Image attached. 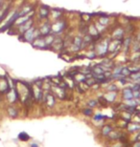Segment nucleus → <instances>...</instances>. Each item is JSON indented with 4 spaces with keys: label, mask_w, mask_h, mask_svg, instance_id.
Returning a JSON list of instances; mask_svg holds the SVG:
<instances>
[{
    "label": "nucleus",
    "mask_w": 140,
    "mask_h": 147,
    "mask_svg": "<svg viewBox=\"0 0 140 147\" xmlns=\"http://www.w3.org/2000/svg\"><path fill=\"white\" fill-rule=\"evenodd\" d=\"M20 40L24 41V42H29V43H32L34 39L36 38L41 36H40V33L38 31V28H36L35 26H32L31 28L28 29L25 33H23L22 34H20Z\"/></svg>",
    "instance_id": "1"
},
{
    "label": "nucleus",
    "mask_w": 140,
    "mask_h": 147,
    "mask_svg": "<svg viewBox=\"0 0 140 147\" xmlns=\"http://www.w3.org/2000/svg\"><path fill=\"white\" fill-rule=\"evenodd\" d=\"M109 39L105 38L102 39L99 42H97L96 45L94 46V51L96 53L97 57H105V55L109 53Z\"/></svg>",
    "instance_id": "2"
},
{
    "label": "nucleus",
    "mask_w": 140,
    "mask_h": 147,
    "mask_svg": "<svg viewBox=\"0 0 140 147\" xmlns=\"http://www.w3.org/2000/svg\"><path fill=\"white\" fill-rule=\"evenodd\" d=\"M64 28H65V21H64V20H61V19H58V20H56L55 23L52 24L51 33L59 34L64 30Z\"/></svg>",
    "instance_id": "3"
},
{
    "label": "nucleus",
    "mask_w": 140,
    "mask_h": 147,
    "mask_svg": "<svg viewBox=\"0 0 140 147\" xmlns=\"http://www.w3.org/2000/svg\"><path fill=\"white\" fill-rule=\"evenodd\" d=\"M31 44H32V46L36 49H40V50L48 49V47H47V45H46L45 40H44L43 36H40L38 38H36Z\"/></svg>",
    "instance_id": "4"
},
{
    "label": "nucleus",
    "mask_w": 140,
    "mask_h": 147,
    "mask_svg": "<svg viewBox=\"0 0 140 147\" xmlns=\"http://www.w3.org/2000/svg\"><path fill=\"white\" fill-rule=\"evenodd\" d=\"M11 90L10 83H9L8 78L5 76H0V92L1 93H8Z\"/></svg>",
    "instance_id": "5"
},
{
    "label": "nucleus",
    "mask_w": 140,
    "mask_h": 147,
    "mask_svg": "<svg viewBox=\"0 0 140 147\" xmlns=\"http://www.w3.org/2000/svg\"><path fill=\"white\" fill-rule=\"evenodd\" d=\"M51 28H52L51 23H49L48 21L43 23V24L38 28V31H40V36H47V34H51V30H52Z\"/></svg>",
    "instance_id": "6"
},
{
    "label": "nucleus",
    "mask_w": 140,
    "mask_h": 147,
    "mask_svg": "<svg viewBox=\"0 0 140 147\" xmlns=\"http://www.w3.org/2000/svg\"><path fill=\"white\" fill-rule=\"evenodd\" d=\"M32 26H34V20L33 18H31L28 21H26L25 23H23L20 26H18V29H17V31H18V34H22L23 33H25L26 31L28 30L32 27Z\"/></svg>",
    "instance_id": "7"
},
{
    "label": "nucleus",
    "mask_w": 140,
    "mask_h": 147,
    "mask_svg": "<svg viewBox=\"0 0 140 147\" xmlns=\"http://www.w3.org/2000/svg\"><path fill=\"white\" fill-rule=\"evenodd\" d=\"M38 16H40V17L41 19L48 18V16H50V9L45 5L40 6V11H38Z\"/></svg>",
    "instance_id": "8"
},
{
    "label": "nucleus",
    "mask_w": 140,
    "mask_h": 147,
    "mask_svg": "<svg viewBox=\"0 0 140 147\" xmlns=\"http://www.w3.org/2000/svg\"><path fill=\"white\" fill-rule=\"evenodd\" d=\"M64 47V41H62L61 38V37H56L54 42H53L51 47H50V49H54L55 51H59V50H61Z\"/></svg>",
    "instance_id": "9"
},
{
    "label": "nucleus",
    "mask_w": 140,
    "mask_h": 147,
    "mask_svg": "<svg viewBox=\"0 0 140 147\" xmlns=\"http://www.w3.org/2000/svg\"><path fill=\"white\" fill-rule=\"evenodd\" d=\"M124 29L121 27H117L115 28L112 32V38L113 39H122L124 36Z\"/></svg>",
    "instance_id": "10"
},
{
    "label": "nucleus",
    "mask_w": 140,
    "mask_h": 147,
    "mask_svg": "<svg viewBox=\"0 0 140 147\" xmlns=\"http://www.w3.org/2000/svg\"><path fill=\"white\" fill-rule=\"evenodd\" d=\"M87 34L90 36L93 37V38L98 37V36H100V34L98 33L96 27H95V24H91V25L88 26V27H87Z\"/></svg>",
    "instance_id": "11"
},
{
    "label": "nucleus",
    "mask_w": 140,
    "mask_h": 147,
    "mask_svg": "<svg viewBox=\"0 0 140 147\" xmlns=\"http://www.w3.org/2000/svg\"><path fill=\"white\" fill-rule=\"evenodd\" d=\"M45 101H46V103H47V105H48L49 107L54 106L55 101H56L55 96L52 95V94H47V95L45 96Z\"/></svg>",
    "instance_id": "12"
},
{
    "label": "nucleus",
    "mask_w": 140,
    "mask_h": 147,
    "mask_svg": "<svg viewBox=\"0 0 140 147\" xmlns=\"http://www.w3.org/2000/svg\"><path fill=\"white\" fill-rule=\"evenodd\" d=\"M123 98L126 99V100L133 98L132 90L130 89V88H125V89L123 90Z\"/></svg>",
    "instance_id": "13"
},
{
    "label": "nucleus",
    "mask_w": 140,
    "mask_h": 147,
    "mask_svg": "<svg viewBox=\"0 0 140 147\" xmlns=\"http://www.w3.org/2000/svg\"><path fill=\"white\" fill-rule=\"evenodd\" d=\"M43 37H44V40H45L46 45H47V47H48V49H49L50 47H51L52 44H53V42H54V40H55L56 36H54V34H47V36H43Z\"/></svg>",
    "instance_id": "14"
},
{
    "label": "nucleus",
    "mask_w": 140,
    "mask_h": 147,
    "mask_svg": "<svg viewBox=\"0 0 140 147\" xmlns=\"http://www.w3.org/2000/svg\"><path fill=\"white\" fill-rule=\"evenodd\" d=\"M50 14H52V16H53V18H54V19L58 20V19H59L61 17L62 13H61V11H59V10L53 9V10L50 11Z\"/></svg>",
    "instance_id": "15"
},
{
    "label": "nucleus",
    "mask_w": 140,
    "mask_h": 147,
    "mask_svg": "<svg viewBox=\"0 0 140 147\" xmlns=\"http://www.w3.org/2000/svg\"><path fill=\"white\" fill-rule=\"evenodd\" d=\"M98 22L101 23L102 25L104 26H108L109 25V16H101L99 17V20H98Z\"/></svg>",
    "instance_id": "16"
},
{
    "label": "nucleus",
    "mask_w": 140,
    "mask_h": 147,
    "mask_svg": "<svg viewBox=\"0 0 140 147\" xmlns=\"http://www.w3.org/2000/svg\"><path fill=\"white\" fill-rule=\"evenodd\" d=\"M115 96H116V92H109V94L105 96V98L107 99V101H111L112 102L113 100L115 99Z\"/></svg>",
    "instance_id": "17"
},
{
    "label": "nucleus",
    "mask_w": 140,
    "mask_h": 147,
    "mask_svg": "<svg viewBox=\"0 0 140 147\" xmlns=\"http://www.w3.org/2000/svg\"><path fill=\"white\" fill-rule=\"evenodd\" d=\"M95 27H96L97 31H98V33H99V34H102L103 32H105V31H106V26L102 25V24H101V23H99V22H96V23H95Z\"/></svg>",
    "instance_id": "18"
},
{
    "label": "nucleus",
    "mask_w": 140,
    "mask_h": 147,
    "mask_svg": "<svg viewBox=\"0 0 140 147\" xmlns=\"http://www.w3.org/2000/svg\"><path fill=\"white\" fill-rule=\"evenodd\" d=\"M96 57H97V55H96V53H95L94 50H92V51H88L87 54L85 55V57L88 58V59H94Z\"/></svg>",
    "instance_id": "19"
},
{
    "label": "nucleus",
    "mask_w": 140,
    "mask_h": 147,
    "mask_svg": "<svg viewBox=\"0 0 140 147\" xmlns=\"http://www.w3.org/2000/svg\"><path fill=\"white\" fill-rule=\"evenodd\" d=\"M8 112H9V115H10L12 117H16L17 116V111L14 109V107H9Z\"/></svg>",
    "instance_id": "20"
},
{
    "label": "nucleus",
    "mask_w": 140,
    "mask_h": 147,
    "mask_svg": "<svg viewBox=\"0 0 140 147\" xmlns=\"http://www.w3.org/2000/svg\"><path fill=\"white\" fill-rule=\"evenodd\" d=\"M81 17H82V21H84V22H88L89 20L91 19V16L87 13H83Z\"/></svg>",
    "instance_id": "21"
},
{
    "label": "nucleus",
    "mask_w": 140,
    "mask_h": 147,
    "mask_svg": "<svg viewBox=\"0 0 140 147\" xmlns=\"http://www.w3.org/2000/svg\"><path fill=\"white\" fill-rule=\"evenodd\" d=\"M18 139L23 140V142H26V140H28L30 138H29V136L26 133H20L19 136H18Z\"/></svg>",
    "instance_id": "22"
},
{
    "label": "nucleus",
    "mask_w": 140,
    "mask_h": 147,
    "mask_svg": "<svg viewBox=\"0 0 140 147\" xmlns=\"http://www.w3.org/2000/svg\"><path fill=\"white\" fill-rule=\"evenodd\" d=\"M111 126H109V125H107L103 128V134L104 135L111 134Z\"/></svg>",
    "instance_id": "23"
},
{
    "label": "nucleus",
    "mask_w": 140,
    "mask_h": 147,
    "mask_svg": "<svg viewBox=\"0 0 140 147\" xmlns=\"http://www.w3.org/2000/svg\"><path fill=\"white\" fill-rule=\"evenodd\" d=\"M108 90H109V92H116V91H117V86L114 84H111L109 86Z\"/></svg>",
    "instance_id": "24"
},
{
    "label": "nucleus",
    "mask_w": 140,
    "mask_h": 147,
    "mask_svg": "<svg viewBox=\"0 0 140 147\" xmlns=\"http://www.w3.org/2000/svg\"><path fill=\"white\" fill-rule=\"evenodd\" d=\"M83 113H84L85 115H86V116H91L92 110L90 109V108H88V109H85L84 111H83Z\"/></svg>",
    "instance_id": "25"
},
{
    "label": "nucleus",
    "mask_w": 140,
    "mask_h": 147,
    "mask_svg": "<svg viewBox=\"0 0 140 147\" xmlns=\"http://www.w3.org/2000/svg\"><path fill=\"white\" fill-rule=\"evenodd\" d=\"M87 105L89 107H95L97 105V101L96 100H90V101H88Z\"/></svg>",
    "instance_id": "26"
},
{
    "label": "nucleus",
    "mask_w": 140,
    "mask_h": 147,
    "mask_svg": "<svg viewBox=\"0 0 140 147\" xmlns=\"http://www.w3.org/2000/svg\"><path fill=\"white\" fill-rule=\"evenodd\" d=\"M136 40L140 41V31H139V33H138V34H137V37H136Z\"/></svg>",
    "instance_id": "27"
},
{
    "label": "nucleus",
    "mask_w": 140,
    "mask_h": 147,
    "mask_svg": "<svg viewBox=\"0 0 140 147\" xmlns=\"http://www.w3.org/2000/svg\"><path fill=\"white\" fill-rule=\"evenodd\" d=\"M31 147H38V146L37 144H32V145H31Z\"/></svg>",
    "instance_id": "28"
},
{
    "label": "nucleus",
    "mask_w": 140,
    "mask_h": 147,
    "mask_svg": "<svg viewBox=\"0 0 140 147\" xmlns=\"http://www.w3.org/2000/svg\"><path fill=\"white\" fill-rule=\"evenodd\" d=\"M137 140H140V134L138 135V137H137Z\"/></svg>",
    "instance_id": "29"
}]
</instances>
